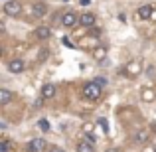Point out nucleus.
I'll list each match as a JSON object with an SVG mask.
<instances>
[{
	"label": "nucleus",
	"mask_w": 156,
	"mask_h": 152,
	"mask_svg": "<svg viewBox=\"0 0 156 152\" xmlns=\"http://www.w3.org/2000/svg\"><path fill=\"white\" fill-rule=\"evenodd\" d=\"M95 81H97V83H99V85H101V87H103V85L107 83V81H105V77H97V79H95Z\"/></svg>",
	"instance_id": "21"
},
{
	"label": "nucleus",
	"mask_w": 156,
	"mask_h": 152,
	"mask_svg": "<svg viewBox=\"0 0 156 152\" xmlns=\"http://www.w3.org/2000/svg\"><path fill=\"white\" fill-rule=\"evenodd\" d=\"M99 125L105 129V133H109V126H107V122H105V118H99Z\"/></svg>",
	"instance_id": "19"
},
{
	"label": "nucleus",
	"mask_w": 156,
	"mask_h": 152,
	"mask_svg": "<svg viewBox=\"0 0 156 152\" xmlns=\"http://www.w3.org/2000/svg\"><path fill=\"white\" fill-rule=\"evenodd\" d=\"M32 12H34V16H44L46 14V4L44 2H36L34 6H32Z\"/></svg>",
	"instance_id": "13"
},
{
	"label": "nucleus",
	"mask_w": 156,
	"mask_h": 152,
	"mask_svg": "<svg viewBox=\"0 0 156 152\" xmlns=\"http://www.w3.org/2000/svg\"><path fill=\"white\" fill-rule=\"evenodd\" d=\"M126 67H129V69H126V71H129V75H133V77L140 73V65H138L136 61H133V63H129Z\"/></svg>",
	"instance_id": "14"
},
{
	"label": "nucleus",
	"mask_w": 156,
	"mask_h": 152,
	"mask_svg": "<svg viewBox=\"0 0 156 152\" xmlns=\"http://www.w3.org/2000/svg\"><path fill=\"white\" fill-rule=\"evenodd\" d=\"M95 14H91V12H85V14H81L79 16V24L81 26H85V28H91V26H95Z\"/></svg>",
	"instance_id": "5"
},
{
	"label": "nucleus",
	"mask_w": 156,
	"mask_h": 152,
	"mask_svg": "<svg viewBox=\"0 0 156 152\" xmlns=\"http://www.w3.org/2000/svg\"><path fill=\"white\" fill-rule=\"evenodd\" d=\"M148 130H136V134H134V142L136 144H146L148 142Z\"/></svg>",
	"instance_id": "11"
},
{
	"label": "nucleus",
	"mask_w": 156,
	"mask_h": 152,
	"mask_svg": "<svg viewBox=\"0 0 156 152\" xmlns=\"http://www.w3.org/2000/svg\"><path fill=\"white\" fill-rule=\"evenodd\" d=\"M34 36L38 40H48L51 36V30L48 26H40V28H36V32H34Z\"/></svg>",
	"instance_id": "7"
},
{
	"label": "nucleus",
	"mask_w": 156,
	"mask_h": 152,
	"mask_svg": "<svg viewBox=\"0 0 156 152\" xmlns=\"http://www.w3.org/2000/svg\"><path fill=\"white\" fill-rule=\"evenodd\" d=\"M61 22H63V26H65V28H73L77 22H79V16H77L75 12H71V10H69V12H65V14H63Z\"/></svg>",
	"instance_id": "3"
},
{
	"label": "nucleus",
	"mask_w": 156,
	"mask_h": 152,
	"mask_svg": "<svg viewBox=\"0 0 156 152\" xmlns=\"http://www.w3.org/2000/svg\"><path fill=\"white\" fill-rule=\"evenodd\" d=\"M4 12H6L8 16H18L20 12H22V4H20L18 0H6V4H4Z\"/></svg>",
	"instance_id": "2"
},
{
	"label": "nucleus",
	"mask_w": 156,
	"mask_h": 152,
	"mask_svg": "<svg viewBox=\"0 0 156 152\" xmlns=\"http://www.w3.org/2000/svg\"><path fill=\"white\" fill-rule=\"evenodd\" d=\"M42 103H44V97H40V99L36 101V105H34V107H42Z\"/></svg>",
	"instance_id": "24"
},
{
	"label": "nucleus",
	"mask_w": 156,
	"mask_h": 152,
	"mask_svg": "<svg viewBox=\"0 0 156 152\" xmlns=\"http://www.w3.org/2000/svg\"><path fill=\"white\" fill-rule=\"evenodd\" d=\"M150 16H152V6H150V4H144V6L138 8V18L150 20Z\"/></svg>",
	"instance_id": "10"
},
{
	"label": "nucleus",
	"mask_w": 156,
	"mask_h": 152,
	"mask_svg": "<svg viewBox=\"0 0 156 152\" xmlns=\"http://www.w3.org/2000/svg\"><path fill=\"white\" fill-rule=\"evenodd\" d=\"M53 95H55V85H53V83H46L42 87V97H44V99H51Z\"/></svg>",
	"instance_id": "9"
},
{
	"label": "nucleus",
	"mask_w": 156,
	"mask_h": 152,
	"mask_svg": "<svg viewBox=\"0 0 156 152\" xmlns=\"http://www.w3.org/2000/svg\"><path fill=\"white\" fill-rule=\"evenodd\" d=\"M48 55H50V51H48L46 48H44V50H40V57H38V59H40V61H44V59H46Z\"/></svg>",
	"instance_id": "17"
},
{
	"label": "nucleus",
	"mask_w": 156,
	"mask_h": 152,
	"mask_svg": "<svg viewBox=\"0 0 156 152\" xmlns=\"http://www.w3.org/2000/svg\"><path fill=\"white\" fill-rule=\"evenodd\" d=\"M46 148V140L44 138H32L28 142V152H42Z\"/></svg>",
	"instance_id": "4"
},
{
	"label": "nucleus",
	"mask_w": 156,
	"mask_h": 152,
	"mask_svg": "<svg viewBox=\"0 0 156 152\" xmlns=\"http://www.w3.org/2000/svg\"><path fill=\"white\" fill-rule=\"evenodd\" d=\"M83 97L89 101H97L101 97V85L97 81H91V83H85L83 87Z\"/></svg>",
	"instance_id": "1"
},
{
	"label": "nucleus",
	"mask_w": 156,
	"mask_h": 152,
	"mask_svg": "<svg viewBox=\"0 0 156 152\" xmlns=\"http://www.w3.org/2000/svg\"><path fill=\"white\" fill-rule=\"evenodd\" d=\"M105 152H121V150H119V148H117V146H111V148H107Z\"/></svg>",
	"instance_id": "23"
},
{
	"label": "nucleus",
	"mask_w": 156,
	"mask_h": 152,
	"mask_svg": "<svg viewBox=\"0 0 156 152\" xmlns=\"http://www.w3.org/2000/svg\"><path fill=\"white\" fill-rule=\"evenodd\" d=\"M99 34H101L99 30H93V32H91V36H93V38H99Z\"/></svg>",
	"instance_id": "25"
},
{
	"label": "nucleus",
	"mask_w": 156,
	"mask_h": 152,
	"mask_svg": "<svg viewBox=\"0 0 156 152\" xmlns=\"http://www.w3.org/2000/svg\"><path fill=\"white\" fill-rule=\"evenodd\" d=\"M38 126H40V129H42V130H44V133H48V130H50V129H51V126H50V122H48V121H46V118H40V122H38Z\"/></svg>",
	"instance_id": "15"
},
{
	"label": "nucleus",
	"mask_w": 156,
	"mask_h": 152,
	"mask_svg": "<svg viewBox=\"0 0 156 152\" xmlns=\"http://www.w3.org/2000/svg\"><path fill=\"white\" fill-rule=\"evenodd\" d=\"M8 69H10L12 73H22L24 69H26V65H24L22 59H12L10 63H8Z\"/></svg>",
	"instance_id": "6"
},
{
	"label": "nucleus",
	"mask_w": 156,
	"mask_h": 152,
	"mask_svg": "<svg viewBox=\"0 0 156 152\" xmlns=\"http://www.w3.org/2000/svg\"><path fill=\"white\" fill-rule=\"evenodd\" d=\"M105 55H107V53H105V48H99V50H97V53H95L97 59H103Z\"/></svg>",
	"instance_id": "18"
},
{
	"label": "nucleus",
	"mask_w": 156,
	"mask_h": 152,
	"mask_svg": "<svg viewBox=\"0 0 156 152\" xmlns=\"http://www.w3.org/2000/svg\"><path fill=\"white\" fill-rule=\"evenodd\" d=\"M12 99H14L12 91H8V89H0V105H8Z\"/></svg>",
	"instance_id": "12"
},
{
	"label": "nucleus",
	"mask_w": 156,
	"mask_h": 152,
	"mask_svg": "<svg viewBox=\"0 0 156 152\" xmlns=\"http://www.w3.org/2000/svg\"><path fill=\"white\" fill-rule=\"evenodd\" d=\"M77 152H95V142L81 140L79 144H77Z\"/></svg>",
	"instance_id": "8"
},
{
	"label": "nucleus",
	"mask_w": 156,
	"mask_h": 152,
	"mask_svg": "<svg viewBox=\"0 0 156 152\" xmlns=\"http://www.w3.org/2000/svg\"><path fill=\"white\" fill-rule=\"evenodd\" d=\"M79 4H81V6H89V4H91V0H79Z\"/></svg>",
	"instance_id": "22"
},
{
	"label": "nucleus",
	"mask_w": 156,
	"mask_h": 152,
	"mask_svg": "<svg viewBox=\"0 0 156 152\" xmlns=\"http://www.w3.org/2000/svg\"><path fill=\"white\" fill-rule=\"evenodd\" d=\"M10 146H12L10 140H4L2 144H0V152H10Z\"/></svg>",
	"instance_id": "16"
},
{
	"label": "nucleus",
	"mask_w": 156,
	"mask_h": 152,
	"mask_svg": "<svg viewBox=\"0 0 156 152\" xmlns=\"http://www.w3.org/2000/svg\"><path fill=\"white\" fill-rule=\"evenodd\" d=\"M48 152H65V150H63V148H59V146H51V148L48 150Z\"/></svg>",
	"instance_id": "20"
}]
</instances>
